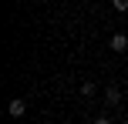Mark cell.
<instances>
[{"label":"cell","mask_w":128,"mask_h":124,"mask_svg":"<svg viewBox=\"0 0 128 124\" xmlns=\"http://www.w3.org/2000/svg\"><path fill=\"white\" fill-rule=\"evenodd\" d=\"M111 50H115V54H125L128 50V34H122V30L111 34Z\"/></svg>","instance_id":"1"},{"label":"cell","mask_w":128,"mask_h":124,"mask_svg":"<svg viewBox=\"0 0 128 124\" xmlns=\"http://www.w3.org/2000/svg\"><path fill=\"white\" fill-rule=\"evenodd\" d=\"M7 111H10V118H24V114H27V104H24V97H14L10 104H7Z\"/></svg>","instance_id":"2"},{"label":"cell","mask_w":128,"mask_h":124,"mask_svg":"<svg viewBox=\"0 0 128 124\" xmlns=\"http://www.w3.org/2000/svg\"><path fill=\"white\" fill-rule=\"evenodd\" d=\"M104 101H108L111 107H118L122 104V91H118V87H104Z\"/></svg>","instance_id":"3"},{"label":"cell","mask_w":128,"mask_h":124,"mask_svg":"<svg viewBox=\"0 0 128 124\" xmlns=\"http://www.w3.org/2000/svg\"><path fill=\"white\" fill-rule=\"evenodd\" d=\"M94 94H98V84L94 81H84L81 84V97H94Z\"/></svg>","instance_id":"4"},{"label":"cell","mask_w":128,"mask_h":124,"mask_svg":"<svg viewBox=\"0 0 128 124\" xmlns=\"http://www.w3.org/2000/svg\"><path fill=\"white\" fill-rule=\"evenodd\" d=\"M115 10H122V13H125V10H128V0H115Z\"/></svg>","instance_id":"5"},{"label":"cell","mask_w":128,"mask_h":124,"mask_svg":"<svg viewBox=\"0 0 128 124\" xmlns=\"http://www.w3.org/2000/svg\"><path fill=\"white\" fill-rule=\"evenodd\" d=\"M94 124H111V118H94Z\"/></svg>","instance_id":"6"},{"label":"cell","mask_w":128,"mask_h":124,"mask_svg":"<svg viewBox=\"0 0 128 124\" xmlns=\"http://www.w3.org/2000/svg\"><path fill=\"white\" fill-rule=\"evenodd\" d=\"M47 124H51V121H47Z\"/></svg>","instance_id":"7"}]
</instances>
